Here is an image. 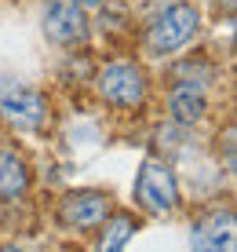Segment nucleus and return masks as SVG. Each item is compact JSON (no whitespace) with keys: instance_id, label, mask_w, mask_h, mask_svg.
Returning <instances> with one entry per match:
<instances>
[{"instance_id":"obj_1","label":"nucleus","mask_w":237,"mask_h":252,"mask_svg":"<svg viewBox=\"0 0 237 252\" xmlns=\"http://www.w3.org/2000/svg\"><path fill=\"white\" fill-rule=\"evenodd\" d=\"M201 26V15L197 7L190 4H172L168 11H161L150 26V33H146V48H150V55H172V51L186 48L190 40H194Z\"/></svg>"},{"instance_id":"obj_2","label":"nucleus","mask_w":237,"mask_h":252,"mask_svg":"<svg viewBox=\"0 0 237 252\" xmlns=\"http://www.w3.org/2000/svg\"><path fill=\"white\" fill-rule=\"evenodd\" d=\"M135 201L150 216H168L179 208V187H175V176L164 161H157V158L143 161L139 179H135Z\"/></svg>"},{"instance_id":"obj_3","label":"nucleus","mask_w":237,"mask_h":252,"mask_svg":"<svg viewBox=\"0 0 237 252\" xmlns=\"http://www.w3.org/2000/svg\"><path fill=\"white\" fill-rule=\"evenodd\" d=\"M0 117L22 132H40L48 125V99L30 84H4L0 88Z\"/></svg>"},{"instance_id":"obj_4","label":"nucleus","mask_w":237,"mask_h":252,"mask_svg":"<svg viewBox=\"0 0 237 252\" xmlns=\"http://www.w3.org/2000/svg\"><path fill=\"white\" fill-rule=\"evenodd\" d=\"M95 88H99V95L110 102V106H139L146 95V77L139 66L131 63H113L99 73V81H95Z\"/></svg>"},{"instance_id":"obj_5","label":"nucleus","mask_w":237,"mask_h":252,"mask_svg":"<svg viewBox=\"0 0 237 252\" xmlns=\"http://www.w3.org/2000/svg\"><path fill=\"white\" fill-rule=\"evenodd\" d=\"M44 33H48V40H55L62 48L81 44L88 37L84 7L77 0H48V7H44Z\"/></svg>"},{"instance_id":"obj_6","label":"nucleus","mask_w":237,"mask_h":252,"mask_svg":"<svg viewBox=\"0 0 237 252\" xmlns=\"http://www.w3.org/2000/svg\"><path fill=\"white\" fill-rule=\"evenodd\" d=\"M194 252H237V230H234V208H215L201 216L190 227Z\"/></svg>"},{"instance_id":"obj_7","label":"nucleus","mask_w":237,"mask_h":252,"mask_svg":"<svg viewBox=\"0 0 237 252\" xmlns=\"http://www.w3.org/2000/svg\"><path fill=\"white\" fill-rule=\"evenodd\" d=\"M59 216H62V223L73 227V230L102 227V223L110 220V197L102 194V190H73V194L62 197Z\"/></svg>"},{"instance_id":"obj_8","label":"nucleus","mask_w":237,"mask_h":252,"mask_svg":"<svg viewBox=\"0 0 237 252\" xmlns=\"http://www.w3.org/2000/svg\"><path fill=\"white\" fill-rule=\"evenodd\" d=\"M168 110H172V117L179 121V125H197V121L205 117V110H208V99H205V92H201V84H179V88H172Z\"/></svg>"},{"instance_id":"obj_9","label":"nucleus","mask_w":237,"mask_h":252,"mask_svg":"<svg viewBox=\"0 0 237 252\" xmlns=\"http://www.w3.org/2000/svg\"><path fill=\"white\" fill-rule=\"evenodd\" d=\"M30 190V168L15 150H0V197L15 201Z\"/></svg>"},{"instance_id":"obj_10","label":"nucleus","mask_w":237,"mask_h":252,"mask_svg":"<svg viewBox=\"0 0 237 252\" xmlns=\"http://www.w3.org/2000/svg\"><path fill=\"white\" fill-rule=\"evenodd\" d=\"M131 234H135V220H131L128 212H117L110 220V227L102 230L99 252H124V245L131 241Z\"/></svg>"},{"instance_id":"obj_11","label":"nucleus","mask_w":237,"mask_h":252,"mask_svg":"<svg viewBox=\"0 0 237 252\" xmlns=\"http://www.w3.org/2000/svg\"><path fill=\"white\" fill-rule=\"evenodd\" d=\"M0 252H22V249H15V245H4V249H0Z\"/></svg>"},{"instance_id":"obj_12","label":"nucleus","mask_w":237,"mask_h":252,"mask_svg":"<svg viewBox=\"0 0 237 252\" xmlns=\"http://www.w3.org/2000/svg\"><path fill=\"white\" fill-rule=\"evenodd\" d=\"M226 7H230V11H234V0H226Z\"/></svg>"}]
</instances>
